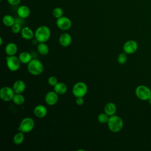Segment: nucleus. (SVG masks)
<instances>
[{
	"label": "nucleus",
	"instance_id": "nucleus-15",
	"mask_svg": "<svg viewBox=\"0 0 151 151\" xmlns=\"http://www.w3.org/2000/svg\"><path fill=\"white\" fill-rule=\"evenodd\" d=\"M26 88L25 83L21 80H16L12 86V88L15 93H23Z\"/></svg>",
	"mask_w": 151,
	"mask_h": 151
},
{
	"label": "nucleus",
	"instance_id": "nucleus-28",
	"mask_svg": "<svg viewBox=\"0 0 151 151\" xmlns=\"http://www.w3.org/2000/svg\"><path fill=\"white\" fill-rule=\"evenodd\" d=\"M22 29V28L19 24L18 23H15L12 27H11V31L14 34H18L21 32V31Z\"/></svg>",
	"mask_w": 151,
	"mask_h": 151
},
{
	"label": "nucleus",
	"instance_id": "nucleus-35",
	"mask_svg": "<svg viewBox=\"0 0 151 151\" xmlns=\"http://www.w3.org/2000/svg\"><path fill=\"white\" fill-rule=\"evenodd\" d=\"M150 89H151V88H150Z\"/></svg>",
	"mask_w": 151,
	"mask_h": 151
},
{
	"label": "nucleus",
	"instance_id": "nucleus-13",
	"mask_svg": "<svg viewBox=\"0 0 151 151\" xmlns=\"http://www.w3.org/2000/svg\"><path fill=\"white\" fill-rule=\"evenodd\" d=\"M18 16L22 19L28 18L30 15V9L27 5L19 6L17 11Z\"/></svg>",
	"mask_w": 151,
	"mask_h": 151
},
{
	"label": "nucleus",
	"instance_id": "nucleus-34",
	"mask_svg": "<svg viewBox=\"0 0 151 151\" xmlns=\"http://www.w3.org/2000/svg\"><path fill=\"white\" fill-rule=\"evenodd\" d=\"M0 1H3V0H0Z\"/></svg>",
	"mask_w": 151,
	"mask_h": 151
},
{
	"label": "nucleus",
	"instance_id": "nucleus-32",
	"mask_svg": "<svg viewBox=\"0 0 151 151\" xmlns=\"http://www.w3.org/2000/svg\"><path fill=\"white\" fill-rule=\"evenodd\" d=\"M3 44V39L1 37H0V45H2Z\"/></svg>",
	"mask_w": 151,
	"mask_h": 151
},
{
	"label": "nucleus",
	"instance_id": "nucleus-7",
	"mask_svg": "<svg viewBox=\"0 0 151 151\" xmlns=\"http://www.w3.org/2000/svg\"><path fill=\"white\" fill-rule=\"evenodd\" d=\"M6 63L8 68L11 71H17L21 65V61L19 58L15 55H8L6 57Z\"/></svg>",
	"mask_w": 151,
	"mask_h": 151
},
{
	"label": "nucleus",
	"instance_id": "nucleus-2",
	"mask_svg": "<svg viewBox=\"0 0 151 151\" xmlns=\"http://www.w3.org/2000/svg\"><path fill=\"white\" fill-rule=\"evenodd\" d=\"M107 124L109 129L113 133L120 132L123 127V121L122 119L120 116L115 114L109 117Z\"/></svg>",
	"mask_w": 151,
	"mask_h": 151
},
{
	"label": "nucleus",
	"instance_id": "nucleus-27",
	"mask_svg": "<svg viewBox=\"0 0 151 151\" xmlns=\"http://www.w3.org/2000/svg\"><path fill=\"white\" fill-rule=\"evenodd\" d=\"M127 54H126L124 52L120 53L118 57H117V62L120 64H123L127 61Z\"/></svg>",
	"mask_w": 151,
	"mask_h": 151
},
{
	"label": "nucleus",
	"instance_id": "nucleus-3",
	"mask_svg": "<svg viewBox=\"0 0 151 151\" xmlns=\"http://www.w3.org/2000/svg\"><path fill=\"white\" fill-rule=\"evenodd\" d=\"M28 72L33 76L41 74L44 70V65L41 61L38 59H32L27 65Z\"/></svg>",
	"mask_w": 151,
	"mask_h": 151
},
{
	"label": "nucleus",
	"instance_id": "nucleus-9",
	"mask_svg": "<svg viewBox=\"0 0 151 151\" xmlns=\"http://www.w3.org/2000/svg\"><path fill=\"white\" fill-rule=\"evenodd\" d=\"M56 25L60 29L63 31H67L71 27L72 22L69 18L62 16L61 17L57 19Z\"/></svg>",
	"mask_w": 151,
	"mask_h": 151
},
{
	"label": "nucleus",
	"instance_id": "nucleus-25",
	"mask_svg": "<svg viewBox=\"0 0 151 151\" xmlns=\"http://www.w3.org/2000/svg\"><path fill=\"white\" fill-rule=\"evenodd\" d=\"M109 117L110 116L107 115L105 112L101 113L97 116V120L99 121V123L101 124H106L107 123L109 119Z\"/></svg>",
	"mask_w": 151,
	"mask_h": 151
},
{
	"label": "nucleus",
	"instance_id": "nucleus-16",
	"mask_svg": "<svg viewBox=\"0 0 151 151\" xmlns=\"http://www.w3.org/2000/svg\"><path fill=\"white\" fill-rule=\"evenodd\" d=\"M20 33L22 38L26 40H32L34 37V32L28 27H24L22 28Z\"/></svg>",
	"mask_w": 151,
	"mask_h": 151
},
{
	"label": "nucleus",
	"instance_id": "nucleus-1",
	"mask_svg": "<svg viewBox=\"0 0 151 151\" xmlns=\"http://www.w3.org/2000/svg\"><path fill=\"white\" fill-rule=\"evenodd\" d=\"M51 37V30L47 26L38 27L34 32V37L39 42H47Z\"/></svg>",
	"mask_w": 151,
	"mask_h": 151
},
{
	"label": "nucleus",
	"instance_id": "nucleus-26",
	"mask_svg": "<svg viewBox=\"0 0 151 151\" xmlns=\"http://www.w3.org/2000/svg\"><path fill=\"white\" fill-rule=\"evenodd\" d=\"M63 10L60 7H55L52 12V15L57 19L63 16Z\"/></svg>",
	"mask_w": 151,
	"mask_h": 151
},
{
	"label": "nucleus",
	"instance_id": "nucleus-29",
	"mask_svg": "<svg viewBox=\"0 0 151 151\" xmlns=\"http://www.w3.org/2000/svg\"><path fill=\"white\" fill-rule=\"evenodd\" d=\"M58 83V80L55 76H50L48 79V83L51 86H54Z\"/></svg>",
	"mask_w": 151,
	"mask_h": 151
},
{
	"label": "nucleus",
	"instance_id": "nucleus-24",
	"mask_svg": "<svg viewBox=\"0 0 151 151\" xmlns=\"http://www.w3.org/2000/svg\"><path fill=\"white\" fill-rule=\"evenodd\" d=\"M12 101L17 105H21L25 101V97L22 94H21V93H15Z\"/></svg>",
	"mask_w": 151,
	"mask_h": 151
},
{
	"label": "nucleus",
	"instance_id": "nucleus-19",
	"mask_svg": "<svg viewBox=\"0 0 151 151\" xmlns=\"http://www.w3.org/2000/svg\"><path fill=\"white\" fill-rule=\"evenodd\" d=\"M54 91L58 95L64 94L67 91V85L63 82H58L54 86Z\"/></svg>",
	"mask_w": 151,
	"mask_h": 151
},
{
	"label": "nucleus",
	"instance_id": "nucleus-21",
	"mask_svg": "<svg viewBox=\"0 0 151 151\" xmlns=\"http://www.w3.org/2000/svg\"><path fill=\"white\" fill-rule=\"evenodd\" d=\"M2 21L3 24L8 27H11L15 23L14 18L12 15L8 14L4 15Z\"/></svg>",
	"mask_w": 151,
	"mask_h": 151
},
{
	"label": "nucleus",
	"instance_id": "nucleus-30",
	"mask_svg": "<svg viewBox=\"0 0 151 151\" xmlns=\"http://www.w3.org/2000/svg\"><path fill=\"white\" fill-rule=\"evenodd\" d=\"M84 100L83 97H77L76 99V103L78 106H81L84 104Z\"/></svg>",
	"mask_w": 151,
	"mask_h": 151
},
{
	"label": "nucleus",
	"instance_id": "nucleus-23",
	"mask_svg": "<svg viewBox=\"0 0 151 151\" xmlns=\"http://www.w3.org/2000/svg\"><path fill=\"white\" fill-rule=\"evenodd\" d=\"M24 140V133L22 132L17 133L13 137V142L15 145H21Z\"/></svg>",
	"mask_w": 151,
	"mask_h": 151
},
{
	"label": "nucleus",
	"instance_id": "nucleus-12",
	"mask_svg": "<svg viewBox=\"0 0 151 151\" xmlns=\"http://www.w3.org/2000/svg\"><path fill=\"white\" fill-rule=\"evenodd\" d=\"M34 113L38 118H43L47 114V109L42 104H38L34 109Z\"/></svg>",
	"mask_w": 151,
	"mask_h": 151
},
{
	"label": "nucleus",
	"instance_id": "nucleus-11",
	"mask_svg": "<svg viewBox=\"0 0 151 151\" xmlns=\"http://www.w3.org/2000/svg\"><path fill=\"white\" fill-rule=\"evenodd\" d=\"M58 100V94L54 91H50L45 96V101L49 106L55 105Z\"/></svg>",
	"mask_w": 151,
	"mask_h": 151
},
{
	"label": "nucleus",
	"instance_id": "nucleus-33",
	"mask_svg": "<svg viewBox=\"0 0 151 151\" xmlns=\"http://www.w3.org/2000/svg\"><path fill=\"white\" fill-rule=\"evenodd\" d=\"M147 101H149V104L151 105V96H150V97L149 98V99L147 100Z\"/></svg>",
	"mask_w": 151,
	"mask_h": 151
},
{
	"label": "nucleus",
	"instance_id": "nucleus-18",
	"mask_svg": "<svg viewBox=\"0 0 151 151\" xmlns=\"http://www.w3.org/2000/svg\"><path fill=\"white\" fill-rule=\"evenodd\" d=\"M104 111L107 115L111 116L115 114L117 111V107L114 103L109 102L105 105Z\"/></svg>",
	"mask_w": 151,
	"mask_h": 151
},
{
	"label": "nucleus",
	"instance_id": "nucleus-5",
	"mask_svg": "<svg viewBox=\"0 0 151 151\" xmlns=\"http://www.w3.org/2000/svg\"><path fill=\"white\" fill-rule=\"evenodd\" d=\"M135 94L139 99L146 101L151 96V89L146 86L139 85L135 89Z\"/></svg>",
	"mask_w": 151,
	"mask_h": 151
},
{
	"label": "nucleus",
	"instance_id": "nucleus-6",
	"mask_svg": "<svg viewBox=\"0 0 151 151\" xmlns=\"http://www.w3.org/2000/svg\"><path fill=\"white\" fill-rule=\"evenodd\" d=\"M34 126V120L32 118L27 117L24 118L21 120L18 130L24 133H27L33 130Z\"/></svg>",
	"mask_w": 151,
	"mask_h": 151
},
{
	"label": "nucleus",
	"instance_id": "nucleus-20",
	"mask_svg": "<svg viewBox=\"0 0 151 151\" xmlns=\"http://www.w3.org/2000/svg\"><path fill=\"white\" fill-rule=\"evenodd\" d=\"M20 61L22 64H28L32 59L31 54L27 51L21 52L18 57Z\"/></svg>",
	"mask_w": 151,
	"mask_h": 151
},
{
	"label": "nucleus",
	"instance_id": "nucleus-31",
	"mask_svg": "<svg viewBox=\"0 0 151 151\" xmlns=\"http://www.w3.org/2000/svg\"><path fill=\"white\" fill-rule=\"evenodd\" d=\"M21 0H7L9 4L11 5H17L21 2Z\"/></svg>",
	"mask_w": 151,
	"mask_h": 151
},
{
	"label": "nucleus",
	"instance_id": "nucleus-14",
	"mask_svg": "<svg viewBox=\"0 0 151 151\" xmlns=\"http://www.w3.org/2000/svg\"><path fill=\"white\" fill-rule=\"evenodd\" d=\"M71 42L72 37L68 33H63L59 37V43L61 46L64 47L69 46Z\"/></svg>",
	"mask_w": 151,
	"mask_h": 151
},
{
	"label": "nucleus",
	"instance_id": "nucleus-17",
	"mask_svg": "<svg viewBox=\"0 0 151 151\" xmlns=\"http://www.w3.org/2000/svg\"><path fill=\"white\" fill-rule=\"evenodd\" d=\"M18 51V47L14 42H9L5 47V52L7 55H15Z\"/></svg>",
	"mask_w": 151,
	"mask_h": 151
},
{
	"label": "nucleus",
	"instance_id": "nucleus-10",
	"mask_svg": "<svg viewBox=\"0 0 151 151\" xmlns=\"http://www.w3.org/2000/svg\"><path fill=\"white\" fill-rule=\"evenodd\" d=\"M138 48V44L134 40H128L123 45V51L127 54H132L134 53Z\"/></svg>",
	"mask_w": 151,
	"mask_h": 151
},
{
	"label": "nucleus",
	"instance_id": "nucleus-4",
	"mask_svg": "<svg viewBox=\"0 0 151 151\" xmlns=\"http://www.w3.org/2000/svg\"><path fill=\"white\" fill-rule=\"evenodd\" d=\"M88 90V87L87 84L83 82L79 81L76 83L73 87L72 93L74 97H84Z\"/></svg>",
	"mask_w": 151,
	"mask_h": 151
},
{
	"label": "nucleus",
	"instance_id": "nucleus-8",
	"mask_svg": "<svg viewBox=\"0 0 151 151\" xmlns=\"http://www.w3.org/2000/svg\"><path fill=\"white\" fill-rule=\"evenodd\" d=\"M15 93L14 92L12 87L5 86L0 90V98L4 101H9L12 100Z\"/></svg>",
	"mask_w": 151,
	"mask_h": 151
},
{
	"label": "nucleus",
	"instance_id": "nucleus-22",
	"mask_svg": "<svg viewBox=\"0 0 151 151\" xmlns=\"http://www.w3.org/2000/svg\"><path fill=\"white\" fill-rule=\"evenodd\" d=\"M38 52L42 55H47L49 52V47L45 42H40L37 45Z\"/></svg>",
	"mask_w": 151,
	"mask_h": 151
}]
</instances>
